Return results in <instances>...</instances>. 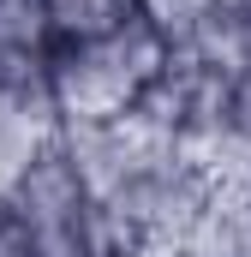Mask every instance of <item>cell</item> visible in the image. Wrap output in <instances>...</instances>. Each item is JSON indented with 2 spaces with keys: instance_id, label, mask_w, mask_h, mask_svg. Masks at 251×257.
Segmentation results:
<instances>
[{
  "instance_id": "cell-4",
  "label": "cell",
  "mask_w": 251,
  "mask_h": 257,
  "mask_svg": "<svg viewBox=\"0 0 251 257\" xmlns=\"http://www.w3.org/2000/svg\"><path fill=\"white\" fill-rule=\"evenodd\" d=\"M48 6V18H54V36H96V30H108V24H120L138 12V0H42Z\"/></svg>"
},
{
  "instance_id": "cell-1",
  "label": "cell",
  "mask_w": 251,
  "mask_h": 257,
  "mask_svg": "<svg viewBox=\"0 0 251 257\" xmlns=\"http://www.w3.org/2000/svg\"><path fill=\"white\" fill-rule=\"evenodd\" d=\"M174 66L168 36L144 18V6L96 30V36H66L42 66V90L60 126H108L144 108V96L162 84V72Z\"/></svg>"
},
{
  "instance_id": "cell-5",
  "label": "cell",
  "mask_w": 251,
  "mask_h": 257,
  "mask_svg": "<svg viewBox=\"0 0 251 257\" xmlns=\"http://www.w3.org/2000/svg\"><path fill=\"white\" fill-rule=\"evenodd\" d=\"M138 257H197V251H186V245H156V251H138Z\"/></svg>"
},
{
  "instance_id": "cell-3",
  "label": "cell",
  "mask_w": 251,
  "mask_h": 257,
  "mask_svg": "<svg viewBox=\"0 0 251 257\" xmlns=\"http://www.w3.org/2000/svg\"><path fill=\"white\" fill-rule=\"evenodd\" d=\"M54 18L42 0H0V78L42 84V66L54 54Z\"/></svg>"
},
{
  "instance_id": "cell-2",
  "label": "cell",
  "mask_w": 251,
  "mask_h": 257,
  "mask_svg": "<svg viewBox=\"0 0 251 257\" xmlns=\"http://www.w3.org/2000/svg\"><path fill=\"white\" fill-rule=\"evenodd\" d=\"M60 138V120L48 108V90L42 84H18V78H0V192L18 180V168L30 156H42L48 144Z\"/></svg>"
}]
</instances>
